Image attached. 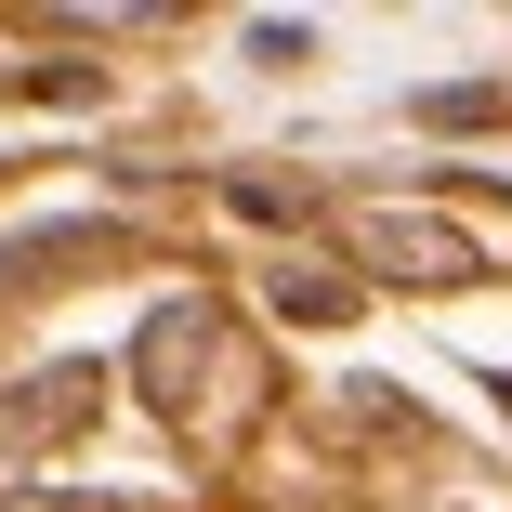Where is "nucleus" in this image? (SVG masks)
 I'll use <instances>...</instances> for the list:
<instances>
[{
	"label": "nucleus",
	"mask_w": 512,
	"mask_h": 512,
	"mask_svg": "<svg viewBox=\"0 0 512 512\" xmlns=\"http://www.w3.org/2000/svg\"><path fill=\"white\" fill-rule=\"evenodd\" d=\"M355 250H368L381 276H407V289H473V276H486V250H473L460 224H421V211H355Z\"/></svg>",
	"instance_id": "nucleus-1"
},
{
	"label": "nucleus",
	"mask_w": 512,
	"mask_h": 512,
	"mask_svg": "<svg viewBox=\"0 0 512 512\" xmlns=\"http://www.w3.org/2000/svg\"><path fill=\"white\" fill-rule=\"evenodd\" d=\"M499 407H512V381H499Z\"/></svg>",
	"instance_id": "nucleus-2"
}]
</instances>
